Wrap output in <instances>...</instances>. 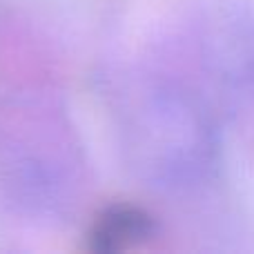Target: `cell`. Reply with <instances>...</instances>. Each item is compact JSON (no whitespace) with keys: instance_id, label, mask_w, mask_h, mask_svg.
Returning <instances> with one entry per match:
<instances>
[{"instance_id":"cell-1","label":"cell","mask_w":254,"mask_h":254,"mask_svg":"<svg viewBox=\"0 0 254 254\" xmlns=\"http://www.w3.org/2000/svg\"><path fill=\"white\" fill-rule=\"evenodd\" d=\"M154 234V221L134 205H112L98 214L89 230V250L116 254L143 246Z\"/></svg>"}]
</instances>
